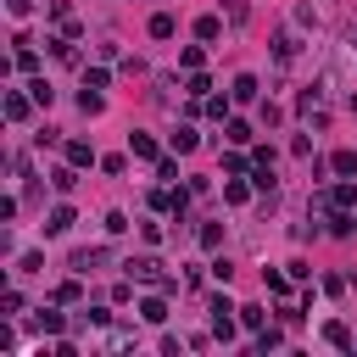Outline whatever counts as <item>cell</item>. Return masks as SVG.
<instances>
[{
	"instance_id": "obj_1",
	"label": "cell",
	"mask_w": 357,
	"mask_h": 357,
	"mask_svg": "<svg viewBox=\"0 0 357 357\" xmlns=\"http://www.w3.org/2000/svg\"><path fill=\"white\" fill-rule=\"evenodd\" d=\"M128 274H134V279H146V285H162V290H173V279L157 268V257H134V262H128Z\"/></svg>"
},
{
	"instance_id": "obj_2",
	"label": "cell",
	"mask_w": 357,
	"mask_h": 357,
	"mask_svg": "<svg viewBox=\"0 0 357 357\" xmlns=\"http://www.w3.org/2000/svg\"><path fill=\"white\" fill-rule=\"evenodd\" d=\"M62 324H67V319H62L56 307H45V312H34V330H39V335H62Z\"/></svg>"
},
{
	"instance_id": "obj_3",
	"label": "cell",
	"mask_w": 357,
	"mask_h": 357,
	"mask_svg": "<svg viewBox=\"0 0 357 357\" xmlns=\"http://www.w3.org/2000/svg\"><path fill=\"white\" fill-rule=\"evenodd\" d=\"M128 151H134V157H146V162H157V157H162L151 134H128Z\"/></svg>"
},
{
	"instance_id": "obj_4",
	"label": "cell",
	"mask_w": 357,
	"mask_h": 357,
	"mask_svg": "<svg viewBox=\"0 0 357 357\" xmlns=\"http://www.w3.org/2000/svg\"><path fill=\"white\" fill-rule=\"evenodd\" d=\"M67 229H73V207H56L45 218V235H67Z\"/></svg>"
},
{
	"instance_id": "obj_5",
	"label": "cell",
	"mask_w": 357,
	"mask_h": 357,
	"mask_svg": "<svg viewBox=\"0 0 357 357\" xmlns=\"http://www.w3.org/2000/svg\"><path fill=\"white\" fill-rule=\"evenodd\" d=\"M324 341H330L335 352H352V330H346V324H335V319L324 324Z\"/></svg>"
},
{
	"instance_id": "obj_6",
	"label": "cell",
	"mask_w": 357,
	"mask_h": 357,
	"mask_svg": "<svg viewBox=\"0 0 357 357\" xmlns=\"http://www.w3.org/2000/svg\"><path fill=\"white\" fill-rule=\"evenodd\" d=\"M140 319H146V324H162V319H168V301H162V296H146V301H140Z\"/></svg>"
},
{
	"instance_id": "obj_7",
	"label": "cell",
	"mask_w": 357,
	"mask_h": 357,
	"mask_svg": "<svg viewBox=\"0 0 357 357\" xmlns=\"http://www.w3.org/2000/svg\"><path fill=\"white\" fill-rule=\"evenodd\" d=\"M67 162L73 168H95V151H89L84 140H67Z\"/></svg>"
},
{
	"instance_id": "obj_8",
	"label": "cell",
	"mask_w": 357,
	"mask_h": 357,
	"mask_svg": "<svg viewBox=\"0 0 357 357\" xmlns=\"http://www.w3.org/2000/svg\"><path fill=\"white\" fill-rule=\"evenodd\" d=\"M28 106H34V95H17V89L6 95V117H12V123H23V117H28Z\"/></svg>"
},
{
	"instance_id": "obj_9",
	"label": "cell",
	"mask_w": 357,
	"mask_h": 357,
	"mask_svg": "<svg viewBox=\"0 0 357 357\" xmlns=\"http://www.w3.org/2000/svg\"><path fill=\"white\" fill-rule=\"evenodd\" d=\"M330 207H346V212L357 207V185H352V178H346V185H335V190H330Z\"/></svg>"
},
{
	"instance_id": "obj_10",
	"label": "cell",
	"mask_w": 357,
	"mask_h": 357,
	"mask_svg": "<svg viewBox=\"0 0 357 357\" xmlns=\"http://www.w3.org/2000/svg\"><path fill=\"white\" fill-rule=\"evenodd\" d=\"M330 168H335L341 178H352V173H357V151H335V157H330Z\"/></svg>"
},
{
	"instance_id": "obj_11",
	"label": "cell",
	"mask_w": 357,
	"mask_h": 357,
	"mask_svg": "<svg viewBox=\"0 0 357 357\" xmlns=\"http://www.w3.org/2000/svg\"><path fill=\"white\" fill-rule=\"evenodd\" d=\"M229 95H235V101H257V78H251V73H240Z\"/></svg>"
},
{
	"instance_id": "obj_12",
	"label": "cell",
	"mask_w": 357,
	"mask_h": 357,
	"mask_svg": "<svg viewBox=\"0 0 357 357\" xmlns=\"http://www.w3.org/2000/svg\"><path fill=\"white\" fill-rule=\"evenodd\" d=\"M51 17H56V28H62V34H67V39H73V34H78V23H73V12H67V6H62V0H56V6H51Z\"/></svg>"
},
{
	"instance_id": "obj_13",
	"label": "cell",
	"mask_w": 357,
	"mask_h": 357,
	"mask_svg": "<svg viewBox=\"0 0 357 357\" xmlns=\"http://www.w3.org/2000/svg\"><path fill=\"white\" fill-rule=\"evenodd\" d=\"M223 140H229V146H246V140H251V123H240V117H229V134H223Z\"/></svg>"
},
{
	"instance_id": "obj_14",
	"label": "cell",
	"mask_w": 357,
	"mask_h": 357,
	"mask_svg": "<svg viewBox=\"0 0 357 357\" xmlns=\"http://www.w3.org/2000/svg\"><path fill=\"white\" fill-rule=\"evenodd\" d=\"M101 262H106V251H78V257H73L78 274H89V268H101Z\"/></svg>"
},
{
	"instance_id": "obj_15",
	"label": "cell",
	"mask_w": 357,
	"mask_h": 357,
	"mask_svg": "<svg viewBox=\"0 0 357 357\" xmlns=\"http://www.w3.org/2000/svg\"><path fill=\"white\" fill-rule=\"evenodd\" d=\"M28 95H34V106H51V95H56V89L45 84V78H34V84H28Z\"/></svg>"
},
{
	"instance_id": "obj_16",
	"label": "cell",
	"mask_w": 357,
	"mask_h": 357,
	"mask_svg": "<svg viewBox=\"0 0 357 357\" xmlns=\"http://www.w3.org/2000/svg\"><path fill=\"white\" fill-rule=\"evenodd\" d=\"M173 28H178V23H173L168 12H157V17H151V34H157V39H173Z\"/></svg>"
},
{
	"instance_id": "obj_17",
	"label": "cell",
	"mask_w": 357,
	"mask_h": 357,
	"mask_svg": "<svg viewBox=\"0 0 357 357\" xmlns=\"http://www.w3.org/2000/svg\"><path fill=\"white\" fill-rule=\"evenodd\" d=\"M218 34H223V23H218V17H201V23H196V39H207V45H212Z\"/></svg>"
},
{
	"instance_id": "obj_18",
	"label": "cell",
	"mask_w": 357,
	"mask_h": 357,
	"mask_svg": "<svg viewBox=\"0 0 357 357\" xmlns=\"http://www.w3.org/2000/svg\"><path fill=\"white\" fill-rule=\"evenodd\" d=\"M51 185H56V190H73V185H78V173H73V162H67V168H56V173H51Z\"/></svg>"
},
{
	"instance_id": "obj_19",
	"label": "cell",
	"mask_w": 357,
	"mask_h": 357,
	"mask_svg": "<svg viewBox=\"0 0 357 357\" xmlns=\"http://www.w3.org/2000/svg\"><path fill=\"white\" fill-rule=\"evenodd\" d=\"M201 112H207V117H229V101H223V95H207Z\"/></svg>"
},
{
	"instance_id": "obj_20",
	"label": "cell",
	"mask_w": 357,
	"mask_h": 357,
	"mask_svg": "<svg viewBox=\"0 0 357 357\" xmlns=\"http://www.w3.org/2000/svg\"><path fill=\"white\" fill-rule=\"evenodd\" d=\"M173 151H196V128H190V123H185V128L173 134Z\"/></svg>"
},
{
	"instance_id": "obj_21",
	"label": "cell",
	"mask_w": 357,
	"mask_h": 357,
	"mask_svg": "<svg viewBox=\"0 0 357 357\" xmlns=\"http://www.w3.org/2000/svg\"><path fill=\"white\" fill-rule=\"evenodd\" d=\"M251 190H262V196H274V173H268V168H257V173H251Z\"/></svg>"
},
{
	"instance_id": "obj_22",
	"label": "cell",
	"mask_w": 357,
	"mask_h": 357,
	"mask_svg": "<svg viewBox=\"0 0 357 357\" xmlns=\"http://www.w3.org/2000/svg\"><path fill=\"white\" fill-rule=\"evenodd\" d=\"M262 319H268L262 307H240V324H246V330H262Z\"/></svg>"
},
{
	"instance_id": "obj_23",
	"label": "cell",
	"mask_w": 357,
	"mask_h": 357,
	"mask_svg": "<svg viewBox=\"0 0 357 357\" xmlns=\"http://www.w3.org/2000/svg\"><path fill=\"white\" fill-rule=\"evenodd\" d=\"M274 56H279V62H290V56H296V39H290V34H279V39H274Z\"/></svg>"
},
{
	"instance_id": "obj_24",
	"label": "cell",
	"mask_w": 357,
	"mask_h": 357,
	"mask_svg": "<svg viewBox=\"0 0 357 357\" xmlns=\"http://www.w3.org/2000/svg\"><path fill=\"white\" fill-rule=\"evenodd\" d=\"M39 67V51H28V45H23V51H17V73H34Z\"/></svg>"
},
{
	"instance_id": "obj_25",
	"label": "cell",
	"mask_w": 357,
	"mask_h": 357,
	"mask_svg": "<svg viewBox=\"0 0 357 357\" xmlns=\"http://www.w3.org/2000/svg\"><path fill=\"white\" fill-rule=\"evenodd\" d=\"M157 178H168V185H173V178H178V162H173V157H157Z\"/></svg>"
},
{
	"instance_id": "obj_26",
	"label": "cell",
	"mask_w": 357,
	"mask_h": 357,
	"mask_svg": "<svg viewBox=\"0 0 357 357\" xmlns=\"http://www.w3.org/2000/svg\"><path fill=\"white\" fill-rule=\"evenodd\" d=\"M84 89H106V67H89L84 73Z\"/></svg>"
},
{
	"instance_id": "obj_27",
	"label": "cell",
	"mask_w": 357,
	"mask_h": 357,
	"mask_svg": "<svg viewBox=\"0 0 357 357\" xmlns=\"http://www.w3.org/2000/svg\"><path fill=\"white\" fill-rule=\"evenodd\" d=\"M178 62H185V73H201V45H190V51L178 56Z\"/></svg>"
},
{
	"instance_id": "obj_28",
	"label": "cell",
	"mask_w": 357,
	"mask_h": 357,
	"mask_svg": "<svg viewBox=\"0 0 357 357\" xmlns=\"http://www.w3.org/2000/svg\"><path fill=\"white\" fill-rule=\"evenodd\" d=\"M268 290H274V296H290V274H268Z\"/></svg>"
},
{
	"instance_id": "obj_29",
	"label": "cell",
	"mask_w": 357,
	"mask_h": 357,
	"mask_svg": "<svg viewBox=\"0 0 357 357\" xmlns=\"http://www.w3.org/2000/svg\"><path fill=\"white\" fill-rule=\"evenodd\" d=\"M6 12H12V17H28V12H34V0H6Z\"/></svg>"
}]
</instances>
